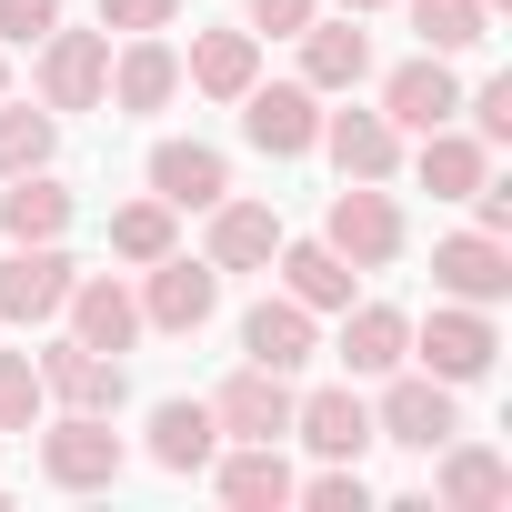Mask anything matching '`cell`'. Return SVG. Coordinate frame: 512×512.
<instances>
[{
  "label": "cell",
  "mask_w": 512,
  "mask_h": 512,
  "mask_svg": "<svg viewBox=\"0 0 512 512\" xmlns=\"http://www.w3.org/2000/svg\"><path fill=\"white\" fill-rule=\"evenodd\" d=\"M131 472V442L111 432V412H41V482L51 492H111Z\"/></svg>",
  "instance_id": "cell-1"
},
{
  "label": "cell",
  "mask_w": 512,
  "mask_h": 512,
  "mask_svg": "<svg viewBox=\"0 0 512 512\" xmlns=\"http://www.w3.org/2000/svg\"><path fill=\"white\" fill-rule=\"evenodd\" d=\"M322 241L342 251L352 272H392L402 251H412V221H402L392 181H342V191H332V211H322Z\"/></svg>",
  "instance_id": "cell-2"
},
{
  "label": "cell",
  "mask_w": 512,
  "mask_h": 512,
  "mask_svg": "<svg viewBox=\"0 0 512 512\" xmlns=\"http://www.w3.org/2000/svg\"><path fill=\"white\" fill-rule=\"evenodd\" d=\"M412 362L432 372V382H492V362H502V322L482 312V302H442L432 292V322H412Z\"/></svg>",
  "instance_id": "cell-3"
},
{
  "label": "cell",
  "mask_w": 512,
  "mask_h": 512,
  "mask_svg": "<svg viewBox=\"0 0 512 512\" xmlns=\"http://www.w3.org/2000/svg\"><path fill=\"white\" fill-rule=\"evenodd\" d=\"M452 432H462V392H452V382H432L422 362L382 372V402H372V442H402V452H442Z\"/></svg>",
  "instance_id": "cell-4"
},
{
  "label": "cell",
  "mask_w": 512,
  "mask_h": 512,
  "mask_svg": "<svg viewBox=\"0 0 512 512\" xmlns=\"http://www.w3.org/2000/svg\"><path fill=\"white\" fill-rule=\"evenodd\" d=\"M71 282H81V262L61 241H11L0 251V332H51Z\"/></svg>",
  "instance_id": "cell-5"
},
{
  "label": "cell",
  "mask_w": 512,
  "mask_h": 512,
  "mask_svg": "<svg viewBox=\"0 0 512 512\" xmlns=\"http://www.w3.org/2000/svg\"><path fill=\"white\" fill-rule=\"evenodd\" d=\"M141 332H161V342H191L211 312H221V272L201 262V251H161V262H141Z\"/></svg>",
  "instance_id": "cell-6"
},
{
  "label": "cell",
  "mask_w": 512,
  "mask_h": 512,
  "mask_svg": "<svg viewBox=\"0 0 512 512\" xmlns=\"http://www.w3.org/2000/svg\"><path fill=\"white\" fill-rule=\"evenodd\" d=\"M101 81H111V31H51V41H31V101L41 111H101Z\"/></svg>",
  "instance_id": "cell-7"
},
{
  "label": "cell",
  "mask_w": 512,
  "mask_h": 512,
  "mask_svg": "<svg viewBox=\"0 0 512 512\" xmlns=\"http://www.w3.org/2000/svg\"><path fill=\"white\" fill-rule=\"evenodd\" d=\"M231 111H241V141L262 161H312V141H322V91L312 81H251Z\"/></svg>",
  "instance_id": "cell-8"
},
{
  "label": "cell",
  "mask_w": 512,
  "mask_h": 512,
  "mask_svg": "<svg viewBox=\"0 0 512 512\" xmlns=\"http://www.w3.org/2000/svg\"><path fill=\"white\" fill-rule=\"evenodd\" d=\"M41 362V392H51V412H111L121 422V402H131V362L121 352H91V342H41L31 352Z\"/></svg>",
  "instance_id": "cell-9"
},
{
  "label": "cell",
  "mask_w": 512,
  "mask_h": 512,
  "mask_svg": "<svg viewBox=\"0 0 512 512\" xmlns=\"http://www.w3.org/2000/svg\"><path fill=\"white\" fill-rule=\"evenodd\" d=\"M211 231H201V262L231 282V272H272V251H282V201H262V191H221L211 211H201Z\"/></svg>",
  "instance_id": "cell-10"
},
{
  "label": "cell",
  "mask_w": 512,
  "mask_h": 512,
  "mask_svg": "<svg viewBox=\"0 0 512 512\" xmlns=\"http://www.w3.org/2000/svg\"><path fill=\"white\" fill-rule=\"evenodd\" d=\"M171 101H181V51H171V31H131V41L111 51L101 111H121V121H151V111H171Z\"/></svg>",
  "instance_id": "cell-11"
},
{
  "label": "cell",
  "mask_w": 512,
  "mask_h": 512,
  "mask_svg": "<svg viewBox=\"0 0 512 512\" xmlns=\"http://www.w3.org/2000/svg\"><path fill=\"white\" fill-rule=\"evenodd\" d=\"M432 292L502 312V302H512V241H502V231H442V241H432Z\"/></svg>",
  "instance_id": "cell-12"
},
{
  "label": "cell",
  "mask_w": 512,
  "mask_h": 512,
  "mask_svg": "<svg viewBox=\"0 0 512 512\" xmlns=\"http://www.w3.org/2000/svg\"><path fill=\"white\" fill-rule=\"evenodd\" d=\"M292 41H302V81H312L322 101H352V91L372 81V31H362L352 11H312Z\"/></svg>",
  "instance_id": "cell-13"
},
{
  "label": "cell",
  "mask_w": 512,
  "mask_h": 512,
  "mask_svg": "<svg viewBox=\"0 0 512 512\" xmlns=\"http://www.w3.org/2000/svg\"><path fill=\"white\" fill-rule=\"evenodd\" d=\"M462 111V71L442 61V51H412V61H392L382 71V121L412 141V131H442Z\"/></svg>",
  "instance_id": "cell-14"
},
{
  "label": "cell",
  "mask_w": 512,
  "mask_h": 512,
  "mask_svg": "<svg viewBox=\"0 0 512 512\" xmlns=\"http://www.w3.org/2000/svg\"><path fill=\"white\" fill-rule=\"evenodd\" d=\"M292 442H312V462H362V452H372V402H362V382L292 392Z\"/></svg>",
  "instance_id": "cell-15"
},
{
  "label": "cell",
  "mask_w": 512,
  "mask_h": 512,
  "mask_svg": "<svg viewBox=\"0 0 512 512\" xmlns=\"http://www.w3.org/2000/svg\"><path fill=\"white\" fill-rule=\"evenodd\" d=\"M211 422H221V442H292V372L241 362V372L211 392Z\"/></svg>",
  "instance_id": "cell-16"
},
{
  "label": "cell",
  "mask_w": 512,
  "mask_h": 512,
  "mask_svg": "<svg viewBox=\"0 0 512 512\" xmlns=\"http://www.w3.org/2000/svg\"><path fill=\"white\" fill-rule=\"evenodd\" d=\"M61 332L91 342V352H131V342H141V292H131L121 272H81L71 302H61Z\"/></svg>",
  "instance_id": "cell-17"
},
{
  "label": "cell",
  "mask_w": 512,
  "mask_h": 512,
  "mask_svg": "<svg viewBox=\"0 0 512 512\" xmlns=\"http://www.w3.org/2000/svg\"><path fill=\"white\" fill-rule=\"evenodd\" d=\"M342 382H382L412 362V312L402 302H342Z\"/></svg>",
  "instance_id": "cell-18"
},
{
  "label": "cell",
  "mask_w": 512,
  "mask_h": 512,
  "mask_svg": "<svg viewBox=\"0 0 512 512\" xmlns=\"http://www.w3.org/2000/svg\"><path fill=\"white\" fill-rule=\"evenodd\" d=\"M322 352V312H302L292 292H262L241 312V362H262V372H302Z\"/></svg>",
  "instance_id": "cell-19"
},
{
  "label": "cell",
  "mask_w": 512,
  "mask_h": 512,
  "mask_svg": "<svg viewBox=\"0 0 512 512\" xmlns=\"http://www.w3.org/2000/svg\"><path fill=\"white\" fill-rule=\"evenodd\" d=\"M422 151H402V171L432 191V201H472L482 181H492V141H472L462 121H442V131H412Z\"/></svg>",
  "instance_id": "cell-20"
},
{
  "label": "cell",
  "mask_w": 512,
  "mask_h": 512,
  "mask_svg": "<svg viewBox=\"0 0 512 512\" xmlns=\"http://www.w3.org/2000/svg\"><path fill=\"white\" fill-rule=\"evenodd\" d=\"M141 452H151V472H171V482L211 472V452H221V422H211V402H191V392L151 402V432H141Z\"/></svg>",
  "instance_id": "cell-21"
},
{
  "label": "cell",
  "mask_w": 512,
  "mask_h": 512,
  "mask_svg": "<svg viewBox=\"0 0 512 512\" xmlns=\"http://www.w3.org/2000/svg\"><path fill=\"white\" fill-rule=\"evenodd\" d=\"M292 462H282V442H221L211 452V492L231 502V512H282L292 502Z\"/></svg>",
  "instance_id": "cell-22"
},
{
  "label": "cell",
  "mask_w": 512,
  "mask_h": 512,
  "mask_svg": "<svg viewBox=\"0 0 512 512\" xmlns=\"http://www.w3.org/2000/svg\"><path fill=\"white\" fill-rule=\"evenodd\" d=\"M312 151H332L342 181H392V171H402V131L382 121V101H372V111H322V141H312Z\"/></svg>",
  "instance_id": "cell-23"
},
{
  "label": "cell",
  "mask_w": 512,
  "mask_h": 512,
  "mask_svg": "<svg viewBox=\"0 0 512 512\" xmlns=\"http://www.w3.org/2000/svg\"><path fill=\"white\" fill-rule=\"evenodd\" d=\"M141 181H151V191H161L171 211H211V201L231 191V161H221L211 141H181V131H171V141H151Z\"/></svg>",
  "instance_id": "cell-24"
},
{
  "label": "cell",
  "mask_w": 512,
  "mask_h": 512,
  "mask_svg": "<svg viewBox=\"0 0 512 512\" xmlns=\"http://www.w3.org/2000/svg\"><path fill=\"white\" fill-rule=\"evenodd\" d=\"M422 462H432V502H442V512H492V502L512 492V462H502L492 442H462V432H452V442L422 452Z\"/></svg>",
  "instance_id": "cell-25"
},
{
  "label": "cell",
  "mask_w": 512,
  "mask_h": 512,
  "mask_svg": "<svg viewBox=\"0 0 512 512\" xmlns=\"http://www.w3.org/2000/svg\"><path fill=\"white\" fill-rule=\"evenodd\" d=\"M251 81H262V41H251L241 21H231V31H191V51H181V91H201V101H241Z\"/></svg>",
  "instance_id": "cell-26"
},
{
  "label": "cell",
  "mask_w": 512,
  "mask_h": 512,
  "mask_svg": "<svg viewBox=\"0 0 512 512\" xmlns=\"http://www.w3.org/2000/svg\"><path fill=\"white\" fill-rule=\"evenodd\" d=\"M272 272H282V292H292L302 312H342V302H352V282H362V272L342 262V251H332L322 231H312V241H292V231H282V251H272Z\"/></svg>",
  "instance_id": "cell-27"
},
{
  "label": "cell",
  "mask_w": 512,
  "mask_h": 512,
  "mask_svg": "<svg viewBox=\"0 0 512 512\" xmlns=\"http://www.w3.org/2000/svg\"><path fill=\"white\" fill-rule=\"evenodd\" d=\"M71 221H81V201L61 171H21L0 191V241H71Z\"/></svg>",
  "instance_id": "cell-28"
},
{
  "label": "cell",
  "mask_w": 512,
  "mask_h": 512,
  "mask_svg": "<svg viewBox=\"0 0 512 512\" xmlns=\"http://www.w3.org/2000/svg\"><path fill=\"white\" fill-rule=\"evenodd\" d=\"M161 251H181V211L161 201V191H131L121 211H111V262H161Z\"/></svg>",
  "instance_id": "cell-29"
},
{
  "label": "cell",
  "mask_w": 512,
  "mask_h": 512,
  "mask_svg": "<svg viewBox=\"0 0 512 512\" xmlns=\"http://www.w3.org/2000/svg\"><path fill=\"white\" fill-rule=\"evenodd\" d=\"M392 11L422 31V51H442V61H462V51H482L492 41V11L482 0H392Z\"/></svg>",
  "instance_id": "cell-30"
},
{
  "label": "cell",
  "mask_w": 512,
  "mask_h": 512,
  "mask_svg": "<svg viewBox=\"0 0 512 512\" xmlns=\"http://www.w3.org/2000/svg\"><path fill=\"white\" fill-rule=\"evenodd\" d=\"M51 161H61V111H41V101H0V181L51 171Z\"/></svg>",
  "instance_id": "cell-31"
},
{
  "label": "cell",
  "mask_w": 512,
  "mask_h": 512,
  "mask_svg": "<svg viewBox=\"0 0 512 512\" xmlns=\"http://www.w3.org/2000/svg\"><path fill=\"white\" fill-rule=\"evenodd\" d=\"M51 392H41V362L31 352H0V432H41Z\"/></svg>",
  "instance_id": "cell-32"
},
{
  "label": "cell",
  "mask_w": 512,
  "mask_h": 512,
  "mask_svg": "<svg viewBox=\"0 0 512 512\" xmlns=\"http://www.w3.org/2000/svg\"><path fill=\"white\" fill-rule=\"evenodd\" d=\"M292 502H312V512H372V482H362V462H322L312 482H292Z\"/></svg>",
  "instance_id": "cell-33"
},
{
  "label": "cell",
  "mask_w": 512,
  "mask_h": 512,
  "mask_svg": "<svg viewBox=\"0 0 512 512\" xmlns=\"http://www.w3.org/2000/svg\"><path fill=\"white\" fill-rule=\"evenodd\" d=\"M71 21V0H0V51H31Z\"/></svg>",
  "instance_id": "cell-34"
},
{
  "label": "cell",
  "mask_w": 512,
  "mask_h": 512,
  "mask_svg": "<svg viewBox=\"0 0 512 512\" xmlns=\"http://www.w3.org/2000/svg\"><path fill=\"white\" fill-rule=\"evenodd\" d=\"M462 111H472V141H492V151H502V141H512V71L472 81V91H462Z\"/></svg>",
  "instance_id": "cell-35"
},
{
  "label": "cell",
  "mask_w": 512,
  "mask_h": 512,
  "mask_svg": "<svg viewBox=\"0 0 512 512\" xmlns=\"http://www.w3.org/2000/svg\"><path fill=\"white\" fill-rule=\"evenodd\" d=\"M91 11H101V31H181V11H191V0H91Z\"/></svg>",
  "instance_id": "cell-36"
},
{
  "label": "cell",
  "mask_w": 512,
  "mask_h": 512,
  "mask_svg": "<svg viewBox=\"0 0 512 512\" xmlns=\"http://www.w3.org/2000/svg\"><path fill=\"white\" fill-rule=\"evenodd\" d=\"M312 11H322V0H241V31H251V41H292Z\"/></svg>",
  "instance_id": "cell-37"
},
{
  "label": "cell",
  "mask_w": 512,
  "mask_h": 512,
  "mask_svg": "<svg viewBox=\"0 0 512 512\" xmlns=\"http://www.w3.org/2000/svg\"><path fill=\"white\" fill-rule=\"evenodd\" d=\"M472 231H502V241H512V181H502V171L472 191Z\"/></svg>",
  "instance_id": "cell-38"
},
{
  "label": "cell",
  "mask_w": 512,
  "mask_h": 512,
  "mask_svg": "<svg viewBox=\"0 0 512 512\" xmlns=\"http://www.w3.org/2000/svg\"><path fill=\"white\" fill-rule=\"evenodd\" d=\"M322 11H352V21H372V11H392V0H322Z\"/></svg>",
  "instance_id": "cell-39"
},
{
  "label": "cell",
  "mask_w": 512,
  "mask_h": 512,
  "mask_svg": "<svg viewBox=\"0 0 512 512\" xmlns=\"http://www.w3.org/2000/svg\"><path fill=\"white\" fill-rule=\"evenodd\" d=\"M0 101H11V51H0Z\"/></svg>",
  "instance_id": "cell-40"
},
{
  "label": "cell",
  "mask_w": 512,
  "mask_h": 512,
  "mask_svg": "<svg viewBox=\"0 0 512 512\" xmlns=\"http://www.w3.org/2000/svg\"><path fill=\"white\" fill-rule=\"evenodd\" d=\"M482 11H512V0H482Z\"/></svg>",
  "instance_id": "cell-41"
}]
</instances>
